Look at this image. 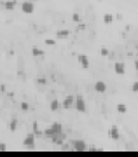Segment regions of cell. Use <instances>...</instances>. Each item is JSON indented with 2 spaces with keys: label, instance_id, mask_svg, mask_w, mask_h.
Instances as JSON below:
<instances>
[{
  "label": "cell",
  "instance_id": "obj_1",
  "mask_svg": "<svg viewBox=\"0 0 138 157\" xmlns=\"http://www.w3.org/2000/svg\"><path fill=\"white\" fill-rule=\"evenodd\" d=\"M60 133H63V126H61L60 122H53L49 128L44 131V135L49 136V138H53L54 135H60Z\"/></svg>",
  "mask_w": 138,
  "mask_h": 157
},
{
  "label": "cell",
  "instance_id": "obj_2",
  "mask_svg": "<svg viewBox=\"0 0 138 157\" xmlns=\"http://www.w3.org/2000/svg\"><path fill=\"white\" fill-rule=\"evenodd\" d=\"M73 108L77 110V112H81V113H86L88 112V107H86V101H84V98L82 96H75V103H73Z\"/></svg>",
  "mask_w": 138,
  "mask_h": 157
},
{
  "label": "cell",
  "instance_id": "obj_3",
  "mask_svg": "<svg viewBox=\"0 0 138 157\" xmlns=\"http://www.w3.org/2000/svg\"><path fill=\"white\" fill-rule=\"evenodd\" d=\"M72 148L75 152H86L88 150V145H86V141L84 140H73L72 141Z\"/></svg>",
  "mask_w": 138,
  "mask_h": 157
},
{
  "label": "cell",
  "instance_id": "obj_4",
  "mask_svg": "<svg viewBox=\"0 0 138 157\" xmlns=\"http://www.w3.org/2000/svg\"><path fill=\"white\" fill-rule=\"evenodd\" d=\"M23 145L26 147V148H35V133H30V135H26V138L23 140Z\"/></svg>",
  "mask_w": 138,
  "mask_h": 157
},
{
  "label": "cell",
  "instance_id": "obj_5",
  "mask_svg": "<svg viewBox=\"0 0 138 157\" xmlns=\"http://www.w3.org/2000/svg\"><path fill=\"white\" fill-rule=\"evenodd\" d=\"M21 11L25 12V14H33V11H35L33 2H30V0H25V2L21 4Z\"/></svg>",
  "mask_w": 138,
  "mask_h": 157
},
{
  "label": "cell",
  "instance_id": "obj_6",
  "mask_svg": "<svg viewBox=\"0 0 138 157\" xmlns=\"http://www.w3.org/2000/svg\"><path fill=\"white\" fill-rule=\"evenodd\" d=\"M73 103H75V96L70 94V96H66L65 100H63V103H61V107L65 108V110H68L70 107H73Z\"/></svg>",
  "mask_w": 138,
  "mask_h": 157
},
{
  "label": "cell",
  "instance_id": "obj_7",
  "mask_svg": "<svg viewBox=\"0 0 138 157\" xmlns=\"http://www.w3.org/2000/svg\"><path fill=\"white\" fill-rule=\"evenodd\" d=\"M114 72H116L117 75H124V73H126V65L121 63V61H117L116 65H114Z\"/></svg>",
  "mask_w": 138,
  "mask_h": 157
},
{
  "label": "cell",
  "instance_id": "obj_8",
  "mask_svg": "<svg viewBox=\"0 0 138 157\" xmlns=\"http://www.w3.org/2000/svg\"><path fill=\"white\" fill-rule=\"evenodd\" d=\"M77 59H79V63H81L82 70H88V68H89V59H88V56H86V54H79Z\"/></svg>",
  "mask_w": 138,
  "mask_h": 157
},
{
  "label": "cell",
  "instance_id": "obj_9",
  "mask_svg": "<svg viewBox=\"0 0 138 157\" xmlns=\"http://www.w3.org/2000/svg\"><path fill=\"white\" fill-rule=\"evenodd\" d=\"M94 91H96V93H105L107 84L103 82V80H96V82H94Z\"/></svg>",
  "mask_w": 138,
  "mask_h": 157
},
{
  "label": "cell",
  "instance_id": "obj_10",
  "mask_svg": "<svg viewBox=\"0 0 138 157\" xmlns=\"http://www.w3.org/2000/svg\"><path fill=\"white\" fill-rule=\"evenodd\" d=\"M108 136H110L114 141H117L119 138H121V135H119V129H117L116 126H112V128L108 129Z\"/></svg>",
  "mask_w": 138,
  "mask_h": 157
},
{
  "label": "cell",
  "instance_id": "obj_11",
  "mask_svg": "<svg viewBox=\"0 0 138 157\" xmlns=\"http://www.w3.org/2000/svg\"><path fill=\"white\" fill-rule=\"evenodd\" d=\"M49 108L53 110V112H60L63 107H61V103L58 100H53V101H51V105H49Z\"/></svg>",
  "mask_w": 138,
  "mask_h": 157
},
{
  "label": "cell",
  "instance_id": "obj_12",
  "mask_svg": "<svg viewBox=\"0 0 138 157\" xmlns=\"http://www.w3.org/2000/svg\"><path fill=\"white\" fill-rule=\"evenodd\" d=\"M65 141V135L63 133H60V135H54L53 136V143H56V145H61Z\"/></svg>",
  "mask_w": 138,
  "mask_h": 157
},
{
  "label": "cell",
  "instance_id": "obj_13",
  "mask_svg": "<svg viewBox=\"0 0 138 157\" xmlns=\"http://www.w3.org/2000/svg\"><path fill=\"white\" fill-rule=\"evenodd\" d=\"M68 35H70L68 30H58V32H56V39H66Z\"/></svg>",
  "mask_w": 138,
  "mask_h": 157
},
{
  "label": "cell",
  "instance_id": "obj_14",
  "mask_svg": "<svg viewBox=\"0 0 138 157\" xmlns=\"http://www.w3.org/2000/svg\"><path fill=\"white\" fill-rule=\"evenodd\" d=\"M32 56L33 58H42V56H44V52H42L39 47H33V49H32Z\"/></svg>",
  "mask_w": 138,
  "mask_h": 157
},
{
  "label": "cell",
  "instance_id": "obj_15",
  "mask_svg": "<svg viewBox=\"0 0 138 157\" xmlns=\"http://www.w3.org/2000/svg\"><path fill=\"white\" fill-rule=\"evenodd\" d=\"M112 21H114V16H112L110 12H107L105 16H103V23H105V25H110Z\"/></svg>",
  "mask_w": 138,
  "mask_h": 157
},
{
  "label": "cell",
  "instance_id": "obj_16",
  "mask_svg": "<svg viewBox=\"0 0 138 157\" xmlns=\"http://www.w3.org/2000/svg\"><path fill=\"white\" fill-rule=\"evenodd\" d=\"M33 133H35V135H37V136L44 135V131H42V129L39 128V124H37V122H33Z\"/></svg>",
  "mask_w": 138,
  "mask_h": 157
},
{
  "label": "cell",
  "instance_id": "obj_17",
  "mask_svg": "<svg viewBox=\"0 0 138 157\" xmlns=\"http://www.w3.org/2000/svg\"><path fill=\"white\" fill-rule=\"evenodd\" d=\"M117 112H119V113H126L128 112V107L124 105V103H119V105H117Z\"/></svg>",
  "mask_w": 138,
  "mask_h": 157
},
{
  "label": "cell",
  "instance_id": "obj_18",
  "mask_svg": "<svg viewBox=\"0 0 138 157\" xmlns=\"http://www.w3.org/2000/svg\"><path fill=\"white\" fill-rule=\"evenodd\" d=\"M4 7H6L7 11H12L14 9V0H7L6 4H4Z\"/></svg>",
  "mask_w": 138,
  "mask_h": 157
},
{
  "label": "cell",
  "instance_id": "obj_19",
  "mask_svg": "<svg viewBox=\"0 0 138 157\" xmlns=\"http://www.w3.org/2000/svg\"><path fill=\"white\" fill-rule=\"evenodd\" d=\"M100 54H101L103 58H108V56H110V51L107 49V47H103V49L100 51Z\"/></svg>",
  "mask_w": 138,
  "mask_h": 157
},
{
  "label": "cell",
  "instance_id": "obj_20",
  "mask_svg": "<svg viewBox=\"0 0 138 157\" xmlns=\"http://www.w3.org/2000/svg\"><path fill=\"white\" fill-rule=\"evenodd\" d=\"M19 107H21L23 112H28V110H30V105H28V103H25V101H23V103L19 105Z\"/></svg>",
  "mask_w": 138,
  "mask_h": 157
},
{
  "label": "cell",
  "instance_id": "obj_21",
  "mask_svg": "<svg viewBox=\"0 0 138 157\" xmlns=\"http://www.w3.org/2000/svg\"><path fill=\"white\" fill-rule=\"evenodd\" d=\"M16 128H18V122H16V121H11V124H9V129H11V131H16Z\"/></svg>",
  "mask_w": 138,
  "mask_h": 157
},
{
  "label": "cell",
  "instance_id": "obj_22",
  "mask_svg": "<svg viewBox=\"0 0 138 157\" xmlns=\"http://www.w3.org/2000/svg\"><path fill=\"white\" fill-rule=\"evenodd\" d=\"M37 82H39L40 86H45V84H47V80H45L44 77H39V78H37Z\"/></svg>",
  "mask_w": 138,
  "mask_h": 157
},
{
  "label": "cell",
  "instance_id": "obj_23",
  "mask_svg": "<svg viewBox=\"0 0 138 157\" xmlns=\"http://www.w3.org/2000/svg\"><path fill=\"white\" fill-rule=\"evenodd\" d=\"M131 91H133V93H138V80H136V82H133V86H131Z\"/></svg>",
  "mask_w": 138,
  "mask_h": 157
},
{
  "label": "cell",
  "instance_id": "obj_24",
  "mask_svg": "<svg viewBox=\"0 0 138 157\" xmlns=\"http://www.w3.org/2000/svg\"><path fill=\"white\" fill-rule=\"evenodd\" d=\"M45 44H47V45H54L56 40L54 39H45Z\"/></svg>",
  "mask_w": 138,
  "mask_h": 157
},
{
  "label": "cell",
  "instance_id": "obj_25",
  "mask_svg": "<svg viewBox=\"0 0 138 157\" xmlns=\"http://www.w3.org/2000/svg\"><path fill=\"white\" fill-rule=\"evenodd\" d=\"M6 150V145H4V143H0V152H4Z\"/></svg>",
  "mask_w": 138,
  "mask_h": 157
},
{
  "label": "cell",
  "instance_id": "obj_26",
  "mask_svg": "<svg viewBox=\"0 0 138 157\" xmlns=\"http://www.w3.org/2000/svg\"><path fill=\"white\" fill-rule=\"evenodd\" d=\"M135 67H136V70H138V61H136V63H135Z\"/></svg>",
  "mask_w": 138,
  "mask_h": 157
},
{
  "label": "cell",
  "instance_id": "obj_27",
  "mask_svg": "<svg viewBox=\"0 0 138 157\" xmlns=\"http://www.w3.org/2000/svg\"><path fill=\"white\" fill-rule=\"evenodd\" d=\"M30 2H37V0H30Z\"/></svg>",
  "mask_w": 138,
  "mask_h": 157
}]
</instances>
